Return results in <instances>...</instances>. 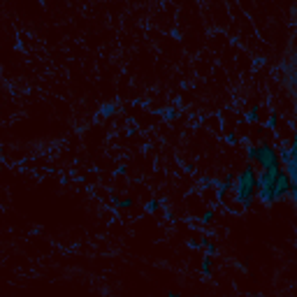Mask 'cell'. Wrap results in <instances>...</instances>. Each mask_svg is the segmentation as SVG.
Here are the masks:
<instances>
[{"label":"cell","mask_w":297,"mask_h":297,"mask_svg":"<svg viewBox=\"0 0 297 297\" xmlns=\"http://www.w3.org/2000/svg\"><path fill=\"white\" fill-rule=\"evenodd\" d=\"M235 200L242 207H251L256 202V167L253 165H246V167L235 176Z\"/></svg>","instance_id":"cell-1"},{"label":"cell","mask_w":297,"mask_h":297,"mask_svg":"<svg viewBox=\"0 0 297 297\" xmlns=\"http://www.w3.org/2000/svg\"><path fill=\"white\" fill-rule=\"evenodd\" d=\"M249 160L251 165H260V169L265 167H281V160H279L277 148L272 144H256V147H249Z\"/></svg>","instance_id":"cell-2"},{"label":"cell","mask_w":297,"mask_h":297,"mask_svg":"<svg viewBox=\"0 0 297 297\" xmlns=\"http://www.w3.org/2000/svg\"><path fill=\"white\" fill-rule=\"evenodd\" d=\"M232 183H235V176H232V174H228L225 179H223L221 186H218V193H221V197L225 195V193H228L230 188H232Z\"/></svg>","instance_id":"cell-3"},{"label":"cell","mask_w":297,"mask_h":297,"mask_svg":"<svg viewBox=\"0 0 297 297\" xmlns=\"http://www.w3.org/2000/svg\"><path fill=\"white\" fill-rule=\"evenodd\" d=\"M202 272H204V274H211V258H209V256L204 258V263H202Z\"/></svg>","instance_id":"cell-4"},{"label":"cell","mask_w":297,"mask_h":297,"mask_svg":"<svg viewBox=\"0 0 297 297\" xmlns=\"http://www.w3.org/2000/svg\"><path fill=\"white\" fill-rule=\"evenodd\" d=\"M211 218H214V214H211V211H207V214H204V223H209Z\"/></svg>","instance_id":"cell-5"}]
</instances>
